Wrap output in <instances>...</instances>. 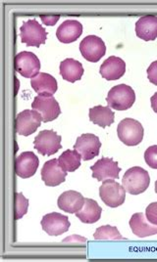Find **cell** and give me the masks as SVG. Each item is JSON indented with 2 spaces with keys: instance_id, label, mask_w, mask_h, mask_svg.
Instances as JSON below:
<instances>
[{
  "instance_id": "obj_16",
  "label": "cell",
  "mask_w": 157,
  "mask_h": 262,
  "mask_svg": "<svg viewBox=\"0 0 157 262\" xmlns=\"http://www.w3.org/2000/svg\"><path fill=\"white\" fill-rule=\"evenodd\" d=\"M101 76L107 80H117L126 73V63L119 57L110 56L101 67Z\"/></svg>"
},
{
  "instance_id": "obj_9",
  "label": "cell",
  "mask_w": 157,
  "mask_h": 262,
  "mask_svg": "<svg viewBox=\"0 0 157 262\" xmlns=\"http://www.w3.org/2000/svg\"><path fill=\"white\" fill-rule=\"evenodd\" d=\"M15 70L26 78H34L41 70V62L36 55L23 51L15 57Z\"/></svg>"
},
{
  "instance_id": "obj_4",
  "label": "cell",
  "mask_w": 157,
  "mask_h": 262,
  "mask_svg": "<svg viewBox=\"0 0 157 262\" xmlns=\"http://www.w3.org/2000/svg\"><path fill=\"white\" fill-rule=\"evenodd\" d=\"M100 196L107 207L118 208L126 200V190L114 179H107L100 188Z\"/></svg>"
},
{
  "instance_id": "obj_25",
  "label": "cell",
  "mask_w": 157,
  "mask_h": 262,
  "mask_svg": "<svg viewBox=\"0 0 157 262\" xmlns=\"http://www.w3.org/2000/svg\"><path fill=\"white\" fill-rule=\"evenodd\" d=\"M81 158L76 150H66L58 158V163L65 171L73 172L81 166Z\"/></svg>"
},
{
  "instance_id": "obj_19",
  "label": "cell",
  "mask_w": 157,
  "mask_h": 262,
  "mask_svg": "<svg viewBox=\"0 0 157 262\" xmlns=\"http://www.w3.org/2000/svg\"><path fill=\"white\" fill-rule=\"evenodd\" d=\"M130 227L135 236L140 238H146L157 234V225L150 223L143 212L133 214L130 219Z\"/></svg>"
},
{
  "instance_id": "obj_20",
  "label": "cell",
  "mask_w": 157,
  "mask_h": 262,
  "mask_svg": "<svg viewBox=\"0 0 157 262\" xmlns=\"http://www.w3.org/2000/svg\"><path fill=\"white\" fill-rule=\"evenodd\" d=\"M83 33V26L75 20H67L57 29L56 36L58 40L63 43H71L78 39Z\"/></svg>"
},
{
  "instance_id": "obj_22",
  "label": "cell",
  "mask_w": 157,
  "mask_h": 262,
  "mask_svg": "<svg viewBox=\"0 0 157 262\" xmlns=\"http://www.w3.org/2000/svg\"><path fill=\"white\" fill-rule=\"evenodd\" d=\"M101 213H102V208L100 207L97 202L91 199H85V204L82 209L78 210L76 213V216L83 223L93 224L101 219Z\"/></svg>"
},
{
  "instance_id": "obj_5",
  "label": "cell",
  "mask_w": 157,
  "mask_h": 262,
  "mask_svg": "<svg viewBox=\"0 0 157 262\" xmlns=\"http://www.w3.org/2000/svg\"><path fill=\"white\" fill-rule=\"evenodd\" d=\"M61 140V136L55 131H41L34 138V149L43 156H51L62 148Z\"/></svg>"
},
{
  "instance_id": "obj_11",
  "label": "cell",
  "mask_w": 157,
  "mask_h": 262,
  "mask_svg": "<svg viewBox=\"0 0 157 262\" xmlns=\"http://www.w3.org/2000/svg\"><path fill=\"white\" fill-rule=\"evenodd\" d=\"M43 119L34 110H25L16 117V131L19 135L29 136L42 125Z\"/></svg>"
},
{
  "instance_id": "obj_14",
  "label": "cell",
  "mask_w": 157,
  "mask_h": 262,
  "mask_svg": "<svg viewBox=\"0 0 157 262\" xmlns=\"http://www.w3.org/2000/svg\"><path fill=\"white\" fill-rule=\"evenodd\" d=\"M67 171H65L58 163L57 159L50 160L45 163L42 169V179L45 185L56 187L66 180Z\"/></svg>"
},
{
  "instance_id": "obj_32",
  "label": "cell",
  "mask_w": 157,
  "mask_h": 262,
  "mask_svg": "<svg viewBox=\"0 0 157 262\" xmlns=\"http://www.w3.org/2000/svg\"><path fill=\"white\" fill-rule=\"evenodd\" d=\"M150 102H151V108L157 114V92L150 98Z\"/></svg>"
},
{
  "instance_id": "obj_15",
  "label": "cell",
  "mask_w": 157,
  "mask_h": 262,
  "mask_svg": "<svg viewBox=\"0 0 157 262\" xmlns=\"http://www.w3.org/2000/svg\"><path fill=\"white\" fill-rule=\"evenodd\" d=\"M38 165V158L33 152H24L16 159L15 172L24 179L30 178L35 174Z\"/></svg>"
},
{
  "instance_id": "obj_30",
  "label": "cell",
  "mask_w": 157,
  "mask_h": 262,
  "mask_svg": "<svg viewBox=\"0 0 157 262\" xmlns=\"http://www.w3.org/2000/svg\"><path fill=\"white\" fill-rule=\"evenodd\" d=\"M147 77H148L149 81L152 84L157 85V61L152 62L150 66L148 67V69H147Z\"/></svg>"
},
{
  "instance_id": "obj_31",
  "label": "cell",
  "mask_w": 157,
  "mask_h": 262,
  "mask_svg": "<svg viewBox=\"0 0 157 262\" xmlns=\"http://www.w3.org/2000/svg\"><path fill=\"white\" fill-rule=\"evenodd\" d=\"M59 18H60L59 15H56V16L55 15H52V16H44L43 15V16H41L42 21L46 26H54L58 22Z\"/></svg>"
},
{
  "instance_id": "obj_29",
  "label": "cell",
  "mask_w": 157,
  "mask_h": 262,
  "mask_svg": "<svg viewBox=\"0 0 157 262\" xmlns=\"http://www.w3.org/2000/svg\"><path fill=\"white\" fill-rule=\"evenodd\" d=\"M146 216L150 223L157 225V202L150 204L146 208Z\"/></svg>"
},
{
  "instance_id": "obj_21",
  "label": "cell",
  "mask_w": 157,
  "mask_h": 262,
  "mask_svg": "<svg viewBox=\"0 0 157 262\" xmlns=\"http://www.w3.org/2000/svg\"><path fill=\"white\" fill-rule=\"evenodd\" d=\"M31 85L38 95L52 96L57 91V81L54 77L46 73H40L32 78Z\"/></svg>"
},
{
  "instance_id": "obj_18",
  "label": "cell",
  "mask_w": 157,
  "mask_h": 262,
  "mask_svg": "<svg viewBox=\"0 0 157 262\" xmlns=\"http://www.w3.org/2000/svg\"><path fill=\"white\" fill-rule=\"evenodd\" d=\"M85 204V198L77 191H66L58 198V208L67 213H77Z\"/></svg>"
},
{
  "instance_id": "obj_26",
  "label": "cell",
  "mask_w": 157,
  "mask_h": 262,
  "mask_svg": "<svg viewBox=\"0 0 157 262\" xmlns=\"http://www.w3.org/2000/svg\"><path fill=\"white\" fill-rule=\"evenodd\" d=\"M95 240H123V236L120 234L119 230L116 227H113L110 225H105L97 228L94 235Z\"/></svg>"
},
{
  "instance_id": "obj_2",
  "label": "cell",
  "mask_w": 157,
  "mask_h": 262,
  "mask_svg": "<svg viewBox=\"0 0 157 262\" xmlns=\"http://www.w3.org/2000/svg\"><path fill=\"white\" fill-rule=\"evenodd\" d=\"M135 101L134 89L126 84H119L111 88L106 98L108 107L117 111L130 109L134 105Z\"/></svg>"
},
{
  "instance_id": "obj_28",
  "label": "cell",
  "mask_w": 157,
  "mask_h": 262,
  "mask_svg": "<svg viewBox=\"0 0 157 262\" xmlns=\"http://www.w3.org/2000/svg\"><path fill=\"white\" fill-rule=\"evenodd\" d=\"M145 161L149 167H151L153 169H157L156 145H153V146L149 147L148 149H146V153H145Z\"/></svg>"
},
{
  "instance_id": "obj_12",
  "label": "cell",
  "mask_w": 157,
  "mask_h": 262,
  "mask_svg": "<svg viewBox=\"0 0 157 262\" xmlns=\"http://www.w3.org/2000/svg\"><path fill=\"white\" fill-rule=\"evenodd\" d=\"M41 224L44 231L49 236H60L66 233L71 226L67 216L58 212H51L45 215Z\"/></svg>"
},
{
  "instance_id": "obj_17",
  "label": "cell",
  "mask_w": 157,
  "mask_h": 262,
  "mask_svg": "<svg viewBox=\"0 0 157 262\" xmlns=\"http://www.w3.org/2000/svg\"><path fill=\"white\" fill-rule=\"evenodd\" d=\"M135 33L138 37L145 41L155 40L157 38V17L146 15L135 23Z\"/></svg>"
},
{
  "instance_id": "obj_10",
  "label": "cell",
  "mask_w": 157,
  "mask_h": 262,
  "mask_svg": "<svg viewBox=\"0 0 157 262\" xmlns=\"http://www.w3.org/2000/svg\"><path fill=\"white\" fill-rule=\"evenodd\" d=\"M101 148L100 138L91 133L81 135L74 145V150H76L86 162L97 157L100 155Z\"/></svg>"
},
{
  "instance_id": "obj_8",
  "label": "cell",
  "mask_w": 157,
  "mask_h": 262,
  "mask_svg": "<svg viewBox=\"0 0 157 262\" xmlns=\"http://www.w3.org/2000/svg\"><path fill=\"white\" fill-rule=\"evenodd\" d=\"M80 51L87 61L96 63L106 53V46L101 37L96 35H89L81 41Z\"/></svg>"
},
{
  "instance_id": "obj_13",
  "label": "cell",
  "mask_w": 157,
  "mask_h": 262,
  "mask_svg": "<svg viewBox=\"0 0 157 262\" xmlns=\"http://www.w3.org/2000/svg\"><path fill=\"white\" fill-rule=\"evenodd\" d=\"M90 169L92 170V177L99 181L119 178V173L121 171L118 163L114 162L111 158H102L93 164Z\"/></svg>"
},
{
  "instance_id": "obj_23",
  "label": "cell",
  "mask_w": 157,
  "mask_h": 262,
  "mask_svg": "<svg viewBox=\"0 0 157 262\" xmlns=\"http://www.w3.org/2000/svg\"><path fill=\"white\" fill-rule=\"evenodd\" d=\"M60 75L63 79L74 83L83 77L84 68L77 60L68 58L60 63Z\"/></svg>"
},
{
  "instance_id": "obj_6",
  "label": "cell",
  "mask_w": 157,
  "mask_h": 262,
  "mask_svg": "<svg viewBox=\"0 0 157 262\" xmlns=\"http://www.w3.org/2000/svg\"><path fill=\"white\" fill-rule=\"evenodd\" d=\"M20 31L21 40L23 43L27 44V46L40 47L42 44L45 43L47 38L46 31L34 19L24 23Z\"/></svg>"
},
{
  "instance_id": "obj_1",
  "label": "cell",
  "mask_w": 157,
  "mask_h": 262,
  "mask_svg": "<svg viewBox=\"0 0 157 262\" xmlns=\"http://www.w3.org/2000/svg\"><path fill=\"white\" fill-rule=\"evenodd\" d=\"M150 183V177L146 169L134 166L126 171L122 178L124 189L131 195H140L146 192Z\"/></svg>"
},
{
  "instance_id": "obj_27",
  "label": "cell",
  "mask_w": 157,
  "mask_h": 262,
  "mask_svg": "<svg viewBox=\"0 0 157 262\" xmlns=\"http://www.w3.org/2000/svg\"><path fill=\"white\" fill-rule=\"evenodd\" d=\"M29 201L27 198L23 196L21 193L15 194V219H22L28 212Z\"/></svg>"
},
{
  "instance_id": "obj_24",
  "label": "cell",
  "mask_w": 157,
  "mask_h": 262,
  "mask_svg": "<svg viewBox=\"0 0 157 262\" xmlns=\"http://www.w3.org/2000/svg\"><path fill=\"white\" fill-rule=\"evenodd\" d=\"M90 120L102 128L110 126L115 120V115L109 107L96 106L90 109Z\"/></svg>"
},
{
  "instance_id": "obj_3",
  "label": "cell",
  "mask_w": 157,
  "mask_h": 262,
  "mask_svg": "<svg viewBox=\"0 0 157 262\" xmlns=\"http://www.w3.org/2000/svg\"><path fill=\"white\" fill-rule=\"evenodd\" d=\"M118 137L127 146H136L144 139V127L141 122L134 119L121 120L117 127Z\"/></svg>"
},
{
  "instance_id": "obj_7",
  "label": "cell",
  "mask_w": 157,
  "mask_h": 262,
  "mask_svg": "<svg viewBox=\"0 0 157 262\" xmlns=\"http://www.w3.org/2000/svg\"><path fill=\"white\" fill-rule=\"evenodd\" d=\"M32 108L41 115L44 122L56 120L61 114L60 106L53 96L38 95L34 97Z\"/></svg>"
},
{
  "instance_id": "obj_33",
  "label": "cell",
  "mask_w": 157,
  "mask_h": 262,
  "mask_svg": "<svg viewBox=\"0 0 157 262\" xmlns=\"http://www.w3.org/2000/svg\"><path fill=\"white\" fill-rule=\"evenodd\" d=\"M155 192H156V194H157V180H156V182H155Z\"/></svg>"
}]
</instances>
